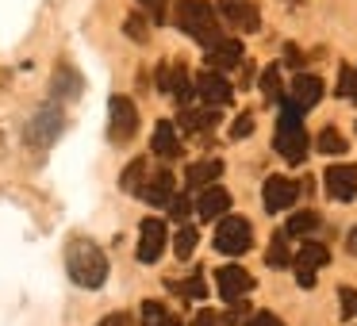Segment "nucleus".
Wrapping results in <instances>:
<instances>
[{
  "instance_id": "f257e3e1",
  "label": "nucleus",
  "mask_w": 357,
  "mask_h": 326,
  "mask_svg": "<svg viewBox=\"0 0 357 326\" xmlns=\"http://www.w3.org/2000/svg\"><path fill=\"white\" fill-rule=\"evenodd\" d=\"M66 272L81 288H100L108 280V257L93 238H70L66 246Z\"/></svg>"
},
{
  "instance_id": "f03ea898",
  "label": "nucleus",
  "mask_w": 357,
  "mask_h": 326,
  "mask_svg": "<svg viewBox=\"0 0 357 326\" xmlns=\"http://www.w3.org/2000/svg\"><path fill=\"white\" fill-rule=\"evenodd\" d=\"M173 24H177L188 39L200 42L204 50H211L219 39H223V35H219V16H215V8H211L208 0H181L177 12H173Z\"/></svg>"
},
{
  "instance_id": "7ed1b4c3",
  "label": "nucleus",
  "mask_w": 357,
  "mask_h": 326,
  "mask_svg": "<svg viewBox=\"0 0 357 326\" xmlns=\"http://www.w3.org/2000/svg\"><path fill=\"white\" fill-rule=\"evenodd\" d=\"M277 154L288 165H300L307 157V131H303V111L292 100L280 104V119H277Z\"/></svg>"
},
{
  "instance_id": "20e7f679",
  "label": "nucleus",
  "mask_w": 357,
  "mask_h": 326,
  "mask_svg": "<svg viewBox=\"0 0 357 326\" xmlns=\"http://www.w3.org/2000/svg\"><path fill=\"white\" fill-rule=\"evenodd\" d=\"M254 246V226H250V219L242 215H223L219 219V231H215V249L227 257H238L246 254V249Z\"/></svg>"
},
{
  "instance_id": "39448f33",
  "label": "nucleus",
  "mask_w": 357,
  "mask_h": 326,
  "mask_svg": "<svg viewBox=\"0 0 357 326\" xmlns=\"http://www.w3.org/2000/svg\"><path fill=\"white\" fill-rule=\"evenodd\" d=\"M139 131V111H135L131 96H112L108 100V139L116 146H127Z\"/></svg>"
},
{
  "instance_id": "423d86ee",
  "label": "nucleus",
  "mask_w": 357,
  "mask_h": 326,
  "mask_svg": "<svg viewBox=\"0 0 357 326\" xmlns=\"http://www.w3.org/2000/svg\"><path fill=\"white\" fill-rule=\"evenodd\" d=\"M326 261H331V254H326L323 242H303L300 254L292 257V265H296V284H300V288H315V277H319V269H323Z\"/></svg>"
},
{
  "instance_id": "0eeeda50",
  "label": "nucleus",
  "mask_w": 357,
  "mask_h": 326,
  "mask_svg": "<svg viewBox=\"0 0 357 326\" xmlns=\"http://www.w3.org/2000/svg\"><path fill=\"white\" fill-rule=\"evenodd\" d=\"M215 284H219V295H223L227 303H242L246 292H254V277H250L242 265H223V269L215 272Z\"/></svg>"
},
{
  "instance_id": "6e6552de",
  "label": "nucleus",
  "mask_w": 357,
  "mask_h": 326,
  "mask_svg": "<svg viewBox=\"0 0 357 326\" xmlns=\"http://www.w3.org/2000/svg\"><path fill=\"white\" fill-rule=\"evenodd\" d=\"M192 88L200 93V100L208 104V108H227L231 96H234V88L227 85V77H223V73H215V70H204L200 77L192 81Z\"/></svg>"
},
{
  "instance_id": "1a4fd4ad",
  "label": "nucleus",
  "mask_w": 357,
  "mask_h": 326,
  "mask_svg": "<svg viewBox=\"0 0 357 326\" xmlns=\"http://www.w3.org/2000/svg\"><path fill=\"white\" fill-rule=\"evenodd\" d=\"M296 196H300V185L288 180V177H269V180H265V188H261V200H265V211H269V215L292 208Z\"/></svg>"
},
{
  "instance_id": "9d476101",
  "label": "nucleus",
  "mask_w": 357,
  "mask_h": 326,
  "mask_svg": "<svg viewBox=\"0 0 357 326\" xmlns=\"http://www.w3.org/2000/svg\"><path fill=\"white\" fill-rule=\"evenodd\" d=\"M165 249V223L162 219H142L139 226V261L142 265H154Z\"/></svg>"
},
{
  "instance_id": "9b49d317",
  "label": "nucleus",
  "mask_w": 357,
  "mask_h": 326,
  "mask_svg": "<svg viewBox=\"0 0 357 326\" xmlns=\"http://www.w3.org/2000/svg\"><path fill=\"white\" fill-rule=\"evenodd\" d=\"M323 180H326V192L342 203H349L357 196V165H331Z\"/></svg>"
},
{
  "instance_id": "f8f14e48",
  "label": "nucleus",
  "mask_w": 357,
  "mask_h": 326,
  "mask_svg": "<svg viewBox=\"0 0 357 326\" xmlns=\"http://www.w3.org/2000/svg\"><path fill=\"white\" fill-rule=\"evenodd\" d=\"M139 196L150 203V208H169V200H173V173L169 169L146 173V185H142Z\"/></svg>"
},
{
  "instance_id": "ddd939ff",
  "label": "nucleus",
  "mask_w": 357,
  "mask_h": 326,
  "mask_svg": "<svg viewBox=\"0 0 357 326\" xmlns=\"http://www.w3.org/2000/svg\"><path fill=\"white\" fill-rule=\"evenodd\" d=\"M288 100H292L300 111L315 108V104L323 100V81H319L315 73H300V77L292 81V96H288Z\"/></svg>"
},
{
  "instance_id": "4468645a",
  "label": "nucleus",
  "mask_w": 357,
  "mask_h": 326,
  "mask_svg": "<svg viewBox=\"0 0 357 326\" xmlns=\"http://www.w3.org/2000/svg\"><path fill=\"white\" fill-rule=\"evenodd\" d=\"M242 65V42L238 39H219L215 47L208 50V70L223 73V70H234Z\"/></svg>"
},
{
  "instance_id": "2eb2a0df",
  "label": "nucleus",
  "mask_w": 357,
  "mask_h": 326,
  "mask_svg": "<svg viewBox=\"0 0 357 326\" xmlns=\"http://www.w3.org/2000/svg\"><path fill=\"white\" fill-rule=\"evenodd\" d=\"M227 208H231V192L219 185H208L200 192V200H196V211H200V219H223Z\"/></svg>"
},
{
  "instance_id": "dca6fc26",
  "label": "nucleus",
  "mask_w": 357,
  "mask_h": 326,
  "mask_svg": "<svg viewBox=\"0 0 357 326\" xmlns=\"http://www.w3.org/2000/svg\"><path fill=\"white\" fill-rule=\"evenodd\" d=\"M158 85H162L165 93H173L177 100H188V96H192V77H188L185 65H162V70H158Z\"/></svg>"
},
{
  "instance_id": "f3484780",
  "label": "nucleus",
  "mask_w": 357,
  "mask_h": 326,
  "mask_svg": "<svg viewBox=\"0 0 357 326\" xmlns=\"http://www.w3.org/2000/svg\"><path fill=\"white\" fill-rule=\"evenodd\" d=\"M223 20L231 27H238V31H257L261 27V16H257V4H250V0H238V4H231V8H223Z\"/></svg>"
},
{
  "instance_id": "a211bd4d",
  "label": "nucleus",
  "mask_w": 357,
  "mask_h": 326,
  "mask_svg": "<svg viewBox=\"0 0 357 326\" xmlns=\"http://www.w3.org/2000/svg\"><path fill=\"white\" fill-rule=\"evenodd\" d=\"M154 154L165 157V162L181 157V139H177V131H173V123H165V119L154 127Z\"/></svg>"
},
{
  "instance_id": "6ab92c4d",
  "label": "nucleus",
  "mask_w": 357,
  "mask_h": 326,
  "mask_svg": "<svg viewBox=\"0 0 357 326\" xmlns=\"http://www.w3.org/2000/svg\"><path fill=\"white\" fill-rule=\"evenodd\" d=\"M219 123V111L215 108H185L181 111V127L185 131H208V127Z\"/></svg>"
},
{
  "instance_id": "aec40b11",
  "label": "nucleus",
  "mask_w": 357,
  "mask_h": 326,
  "mask_svg": "<svg viewBox=\"0 0 357 326\" xmlns=\"http://www.w3.org/2000/svg\"><path fill=\"white\" fill-rule=\"evenodd\" d=\"M146 169H150L146 157H135V162L123 169V177H119L123 192H135V196H139V192H142V185H146Z\"/></svg>"
},
{
  "instance_id": "412c9836",
  "label": "nucleus",
  "mask_w": 357,
  "mask_h": 326,
  "mask_svg": "<svg viewBox=\"0 0 357 326\" xmlns=\"http://www.w3.org/2000/svg\"><path fill=\"white\" fill-rule=\"evenodd\" d=\"M142 326H177V315H173L165 303L146 300V303H142Z\"/></svg>"
},
{
  "instance_id": "4be33fe9",
  "label": "nucleus",
  "mask_w": 357,
  "mask_h": 326,
  "mask_svg": "<svg viewBox=\"0 0 357 326\" xmlns=\"http://www.w3.org/2000/svg\"><path fill=\"white\" fill-rule=\"evenodd\" d=\"M219 173H223V162H215V157H211V162H196L192 169H188V185H192V188H208Z\"/></svg>"
},
{
  "instance_id": "5701e85b",
  "label": "nucleus",
  "mask_w": 357,
  "mask_h": 326,
  "mask_svg": "<svg viewBox=\"0 0 357 326\" xmlns=\"http://www.w3.org/2000/svg\"><path fill=\"white\" fill-rule=\"evenodd\" d=\"M265 261H269V269H284V265H292V254H288V234H284V231H277V234H273Z\"/></svg>"
},
{
  "instance_id": "b1692460",
  "label": "nucleus",
  "mask_w": 357,
  "mask_h": 326,
  "mask_svg": "<svg viewBox=\"0 0 357 326\" xmlns=\"http://www.w3.org/2000/svg\"><path fill=\"white\" fill-rule=\"evenodd\" d=\"M315 226H319L315 211H296V215L288 219L284 234H288V238H303V234H315Z\"/></svg>"
},
{
  "instance_id": "393cba45",
  "label": "nucleus",
  "mask_w": 357,
  "mask_h": 326,
  "mask_svg": "<svg viewBox=\"0 0 357 326\" xmlns=\"http://www.w3.org/2000/svg\"><path fill=\"white\" fill-rule=\"evenodd\" d=\"M62 93V96H77L81 93V77L70 70V65H62V70L54 73V96Z\"/></svg>"
},
{
  "instance_id": "a878e982",
  "label": "nucleus",
  "mask_w": 357,
  "mask_h": 326,
  "mask_svg": "<svg viewBox=\"0 0 357 326\" xmlns=\"http://www.w3.org/2000/svg\"><path fill=\"white\" fill-rule=\"evenodd\" d=\"M196 242H200V234H196V226H181L177 234H173V249H177V257H192Z\"/></svg>"
},
{
  "instance_id": "bb28decb",
  "label": "nucleus",
  "mask_w": 357,
  "mask_h": 326,
  "mask_svg": "<svg viewBox=\"0 0 357 326\" xmlns=\"http://www.w3.org/2000/svg\"><path fill=\"white\" fill-rule=\"evenodd\" d=\"M315 146L323 150V154H346V139H342V134L334 131V127H326V131H319Z\"/></svg>"
},
{
  "instance_id": "cd10ccee",
  "label": "nucleus",
  "mask_w": 357,
  "mask_h": 326,
  "mask_svg": "<svg viewBox=\"0 0 357 326\" xmlns=\"http://www.w3.org/2000/svg\"><path fill=\"white\" fill-rule=\"evenodd\" d=\"M338 96H346V100L357 104V70L354 65H342L338 70Z\"/></svg>"
},
{
  "instance_id": "c85d7f7f",
  "label": "nucleus",
  "mask_w": 357,
  "mask_h": 326,
  "mask_svg": "<svg viewBox=\"0 0 357 326\" xmlns=\"http://www.w3.org/2000/svg\"><path fill=\"white\" fill-rule=\"evenodd\" d=\"M261 93L269 96V100L280 93V70H277V65H269V70L261 73Z\"/></svg>"
},
{
  "instance_id": "c756f323",
  "label": "nucleus",
  "mask_w": 357,
  "mask_h": 326,
  "mask_svg": "<svg viewBox=\"0 0 357 326\" xmlns=\"http://www.w3.org/2000/svg\"><path fill=\"white\" fill-rule=\"evenodd\" d=\"M338 300H342V318H357V292L354 288H338Z\"/></svg>"
},
{
  "instance_id": "7c9ffc66",
  "label": "nucleus",
  "mask_w": 357,
  "mask_h": 326,
  "mask_svg": "<svg viewBox=\"0 0 357 326\" xmlns=\"http://www.w3.org/2000/svg\"><path fill=\"white\" fill-rule=\"evenodd\" d=\"M181 292H185L188 300H204V295H208V288H204V277L196 272L192 280H185V284H181Z\"/></svg>"
},
{
  "instance_id": "2f4dec72",
  "label": "nucleus",
  "mask_w": 357,
  "mask_h": 326,
  "mask_svg": "<svg viewBox=\"0 0 357 326\" xmlns=\"http://www.w3.org/2000/svg\"><path fill=\"white\" fill-rule=\"evenodd\" d=\"M250 131H254V116H238L234 127H231V139H246Z\"/></svg>"
},
{
  "instance_id": "473e14b6",
  "label": "nucleus",
  "mask_w": 357,
  "mask_h": 326,
  "mask_svg": "<svg viewBox=\"0 0 357 326\" xmlns=\"http://www.w3.org/2000/svg\"><path fill=\"white\" fill-rule=\"evenodd\" d=\"M139 4L150 12V20H165V4H169V0H139Z\"/></svg>"
},
{
  "instance_id": "72a5a7b5",
  "label": "nucleus",
  "mask_w": 357,
  "mask_h": 326,
  "mask_svg": "<svg viewBox=\"0 0 357 326\" xmlns=\"http://www.w3.org/2000/svg\"><path fill=\"white\" fill-rule=\"evenodd\" d=\"M188 208H192V203H188L185 196H173V200H169V215H173V219H185Z\"/></svg>"
},
{
  "instance_id": "f704fd0d",
  "label": "nucleus",
  "mask_w": 357,
  "mask_h": 326,
  "mask_svg": "<svg viewBox=\"0 0 357 326\" xmlns=\"http://www.w3.org/2000/svg\"><path fill=\"white\" fill-rule=\"evenodd\" d=\"M192 326H223V315H215V311H200V315L192 318Z\"/></svg>"
},
{
  "instance_id": "c9c22d12",
  "label": "nucleus",
  "mask_w": 357,
  "mask_h": 326,
  "mask_svg": "<svg viewBox=\"0 0 357 326\" xmlns=\"http://www.w3.org/2000/svg\"><path fill=\"white\" fill-rule=\"evenodd\" d=\"M250 326H284V323H280V318L273 315V311H257V315L250 318Z\"/></svg>"
},
{
  "instance_id": "e433bc0d",
  "label": "nucleus",
  "mask_w": 357,
  "mask_h": 326,
  "mask_svg": "<svg viewBox=\"0 0 357 326\" xmlns=\"http://www.w3.org/2000/svg\"><path fill=\"white\" fill-rule=\"evenodd\" d=\"M127 35H135V39H146V20H142V16H131V20H127Z\"/></svg>"
},
{
  "instance_id": "4c0bfd02",
  "label": "nucleus",
  "mask_w": 357,
  "mask_h": 326,
  "mask_svg": "<svg viewBox=\"0 0 357 326\" xmlns=\"http://www.w3.org/2000/svg\"><path fill=\"white\" fill-rule=\"evenodd\" d=\"M100 326H127V315H108L100 318Z\"/></svg>"
},
{
  "instance_id": "58836bf2",
  "label": "nucleus",
  "mask_w": 357,
  "mask_h": 326,
  "mask_svg": "<svg viewBox=\"0 0 357 326\" xmlns=\"http://www.w3.org/2000/svg\"><path fill=\"white\" fill-rule=\"evenodd\" d=\"M346 249H349V254H357V226L346 234Z\"/></svg>"
},
{
  "instance_id": "ea45409f",
  "label": "nucleus",
  "mask_w": 357,
  "mask_h": 326,
  "mask_svg": "<svg viewBox=\"0 0 357 326\" xmlns=\"http://www.w3.org/2000/svg\"><path fill=\"white\" fill-rule=\"evenodd\" d=\"M219 4H223V8H231V4H238V0H219Z\"/></svg>"
}]
</instances>
